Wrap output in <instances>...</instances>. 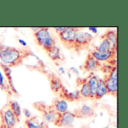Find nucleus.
Instances as JSON below:
<instances>
[{"label": "nucleus", "instance_id": "nucleus-14", "mask_svg": "<svg viewBox=\"0 0 128 128\" xmlns=\"http://www.w3.org/2000/svg\"><path fill=\"white\" fill-rule=\"evenodd\" d=\"M86 79H87V82H88V84L89 85V87H90L92 99H94L95 93H96L97 86H98V84H99V78L97 76L96 74H95L93 73H91L90 75Z\"/></svg>", "mask_w": 128, "mask_h": 128}, {"label": "nucleus", "instance_id": "nucleus-18", "mask_svg": "<svg viewBox=\"0 0 128 128\" xmlns=\"http://www.w3.org/2000/svg\"><path fill=\"white\" fill-rule=\"evenodd\" d=\"M50 88L54 92L59 93L61 92L63 85L58 77L55 76L54 74L50 76Z\"/></svg>", "mask_w": 128, "mask_h": 128}, {"label": "nucleus", "instance_id": "nucleus-23", "mask_svg": "<svg viewBox=\"0 0 128 128\" xmlns=\"http://www.w3.org/2000/svg\"><path fill=\"white\" fill-rule=\"evenodd\" d=\"M8 106H9L11 110L13 112V113L14 114V116L17 117V118L19 121L20 118L21 116V112H22L21 107H20V105L19 104V103L16 100H11L8 104Z\"/></svg>", "mask_w": 128, "mask_h": 128}, {"label": "nucleus", "instance_id": "nucleus-25", "mask_svg": "<svg viewBox=\"0 0 128 128\" xmlns=\"http://www.w3.org/2000/svg\"><path fill=\"white\" fill-rule=\"evenodd\" d=\"M23 113H24V115H25L26 119L30 118H32V117L31 112H30L28 109H24V110H23Z\"/></svg>", "mask_w": 128, "mask_h": 128}, {"label": "nucleus", "instance_id": "nucleus-1", "mask_svg": "<svg viewBox=\"0 0 128 128\" xmlns=\"http://www.w3.org/2000/svg\"><path fill=\"white\" fill-rule=\"evenodd\" d=\"M25 56L20 50L5 46L0 42V60L8 67L17 66L22 63Z\"/></svg>", "mask_w": 128, "mask_h": 128}, {"label": "nucleus", "instance_id": "nucleus-32", "mask_svg": "<svg viewBox=\"0 0 128 128\" xmlns=\"http://www.w3.org/2000/svg\"></svg>", "mask_w": 128, "mask_h": 128}, {"label": "nucleus", "instance_id": "nucleus-8", "mask_svg": "<svg viewBox=\"0 0 128 128\" xmlns=\"http://www.w3.org/2000/svg\"><path fill=\"white\" fill-rule=\"evenodd\" d=\"M116 52H109L107 53H100L97 52L96 50H92L90 54L98 62H105L108 60H111L115 58Z\"/></svg>", "mask_w": 128, "mask_h": 128}, {"label": "nucleus", "instance_id": "nucleus-4", "mask_svg": "<svg viewBox=\"0 0 128 128\" xmlns=\"http://www.w3.org/2000/svg\"><path fill=\"white\" fill-rule=\"evenodd\" d=\"M93 40V36L89 32H82L79 29L76 32V39L74 42L73 49L79 52L82 49L88 48Z\"/></svg>", "mask_w": 128, "mask_h": 128}, {"label": "nucleus", "instance_id": "nucleus-29", "mask_svg": "<svg viewBox=\"0 0 128 128\" xmlns=\"http://www.w3.org/2000/svg\"><path fill=\"white\" fill-rule=\"evenodd\" d=\"M59 71L61 73H62V74H64V73H65V70H64V67H62V66H61V67L59 68Z\"/></svg>", "mask_w": 128, "mask_h": 128}, {"label": "nucleus", "instance_id": "nucleus-3", "mask_svg": "<svg viewBox=\"0 0 128 128\" xmlns=\"http://www.w3.org/2000/svg\"><path fill=\"white\" fill-rule=\"evenodd\" d=\"M0 117L2 122V128H14L19 122L8 104L0 110Z\"/></svg>", "mask_w": 128, "mask_h": 128}, {"label": "nucleus", "instance_id": "nucleus-2", "mask_svg": "<svg viewBox=\"0 0 128 128\" xmlns=\"http://www.w3.org/2000/svg\"><path fill=\"white\" fill-rule=\"evenodd\" d=\"M34 36L37 44L47 52L50 51L51 48L56 46V40L48 28H40L37 32L34 33Z\"/></svg>", "mask_w": 128, "mask_h": 128}, {"label": "nucleus", "instance_id": "nucleus-31", "mask_svg": "<svg viewBox=\"0 0 128 128\" xmlns=\"http://www.w3.org/2000/svg\"><path fill=\"white\" fill-rule=\"evenodd\" d=\"M70 70H73V71L76 72V74H79V71H78L76 68H74V67H71V68H70Z\"/></svg>", "mask_w": 128, "mask_h": 128}, {"label": "nucleus", "instance_id": "nucleus-12", "mask_svg": "<svg viewBox=\"0 0 128 128\" xmlns=\"http://www.w3.org/2000/svg\"><path fill=\"white\" fill-rule=\"evenodd\" d=\"M61 98L65 100L66 101H73V100H78L81 98V96L79 94V90L75 92H69L67 89H65L64 86L62 87L61 92H59Z\"/></svg>", "mask_w": 128, "mask_h": 128}, {"label": "nucleus", "instance_id": "nucleus-22", "mask_svg": "<svg viewBox=\"0 0 128 128\" xmlns=\"http://www.w3.org/2000/svg\"><path fill=\"white\" fill-rule=\"evenodd\" d=\"M0 65L2 66V69L5 74V76L6 78H8V84H9V86L11 87V89L12 90L13 92H14L15 93H17V91L16 90V88L14 87V82H13V78H12V76H11V68L10 67H8V66L6 65H4L3 64H0Z\"/></svg>", "mask_w": 128, "mask_h": 128}, {"label": "nucleus", "instance_id": "nucleus-17", "mask_svg": "<svg viewBox=\"0 0 128 128\" xmlns=\"http://www.w3.org/2000/svg\"><path fill=\"white\" fill-rule=\"evenodd\" d=\"M80 85L81 88L80 90H79L81 98H91L92 99V95H91V90L89 85L87 82V79H82L80 80Z\"/></svg>", "mask_w": 128, "mask_h": 128}, {"label": "nucleus", "instance_id": "nucleus-21", "mask_svg": "<svg viewBox=\"0 0 128 128\" xmlns=\"http://www.w3.org/2000/svg\"><path fill=\"white\" fill-rule=\"evenodd\" d=\"M47 53L48 56L50 58V59L54 62H58V61L62 62L63 60V58H62V55L61 54L60 49L56 46H54L51 48V50Z\"/></svg>", "mask_w": 128, "mask_h": 128}, {"label": "nucleus", "instance_id": "nucleus-27", "mask_svg": "<svg viewBox=\"0 0 128 128\" xmlns=\"http://www.w3.org/2000/svg\"><path fill=\"white\" fill-rule=\"evenodd\" d=\"M18 41H19V42H20L23 46H24V47H26V46H27V42H26L24 40H23V39H19Z\"/></svg>", "mask_w": 128, "mask_h": 128}, {"label": "nucleus", "instance_id": "nucleus-9", "mask_svg": "<svg viewBox=\"0 0 128 128\" xmlns=\"http://www.w3.org/2000/svg\"><path fill=\"white\" fill-rule=\"evenodd\" d=\"M43 113V118L44 122L47 123H55L57 118H58V113L53 109V107H44L41 110Z\"/></svg>", "mask_w": 128, "mask_h": 128}, {"label": "nucleus", "instance_id": "nucleus-30", "mask_svg": "<svg viewBox=\"0 0 128 128\" xmlns=\"http://www.w3.org/2000/svg\"><path fill=\"white\" fill-rule=\"evenodd\" d=\"M40 28V27H38V28H37V27H36V28H34V27H32V28H31V30H32V31H33V32L35 33V32H37V31H38Z\"/></svg>", "mask_w": 128, "mask_h": 128}, {"label": "nucleus", "instance_id": "nucleus-24", "mask_svg": "<svg viewBox=\"0 0 128 128\" xmlns=\"http://www.w3.org/2000/svg\"><path fill=\"white\" fill-rule=\"evenodd\" d=\"M0 88L3 90H6V88H7V86L5 84V78L1 72V69H0Z\"/></svg>", "mask_w": 128, "mask_h": 128}, {"label": "nucleus", "instance_id": "nucleus-15", "mask_svg": "<svg viewBox=\"0 0 128 128\" xmlns=\"http://www.w3.org/2000/svg\"><path fill=\"white\" fill-rule=\"evenodd\" d=\"M26 125L27 128H45V122L36 116L26 119Z\"/></svg>", "mask_w": 128, "mask_h": 128}, {"label": "nucleus", "instance_id": "nucleus-7", "mask_svg": "<svg viewBox=\"0 0 128 128\" xmlns=\"http://www.w3.org/2000/svg\"><path fill=\"white\" fill-rule=\"evenodd\" d=\"M75 118L76 117L73 112L67 111L62 114H58V118L54 124L61 128H70L73 127Z\"/></svg>", "mask_w": 128, "mask_h": 128}, {"label": "nucleus", "instance_id": "nucleus-16", "mask_svg": "<svg viewBox=\"0 0 128 128\" xmlns=\"http://www.w3.org/2000/svg\"><path fill=\"white\" fill-rule=\"evenodd\" d=\"M95 50H96L97 52H100V53H107V52H112V44L107 39L102 37V40H101L100 43L95 47ZM112 52H114V51H112Z\"/></svg>", "mask_w": 128, "mask_h": 128}, {"label": "nucleus", "instance_id": "nucleus-5", "mask_svg": "<svg viewBox=\"0 0 128 128\" xmlns=\"http://www.w3.org/2000/svg\"><path fill=\"white\" fill-rule=\"evenodd\" d=\"M117 66H113L109 74L105 76L104 82L108 91V94L113 96H117L118 92V83H117Z\"/></svg>", "mask_w": 128, "mask_h": 128}, {"label": "nucleus", "instance_id": "nucleus-19", "mask_svg": "<svg viewBox=\"0 0 128 128\" xmlns=\"http://www.w3.org/2000/svg\"><path fill=\"white\" fill-rule=\"evenodd\" d=\"M102 37L107 39L112 44V51L116 52L117 50V32L113 30H109L103 35Z\"/></svg>", "mask_w": 128, "mask_h": 128}, {"label": "nucleus", "instance_id": "nucleus-10", "mask_svg": "<svg viewBox=\"0 0 128 128\" xmlns=\"http://www.w3.org/2000/svg\"><path fill=\"white\" fill-rule=\"evenodd\" d=\"M99 66H100V62L96 60L89 53L86 59L85 63L83 64L84 70L88 72L92 73L93 72H95L98 68Z\"/></svg>", "mask_w": 128, "mask_h": 128}, {"label": "nucleus", "instance_id": "nucleus-20", "mask_svg": "<svg viewBox=\"0 0 128 128\" xmlns=\"http://www.w3.org/2000/svg\"><path fill=\"white\" fill-rule=\"evenodd\" d=\"M106 95H108V91L106 87L104 80L103 78H99V84H98L95 96V98L96 100H99Z\"/></svg>", "mask_w": 128, "mask_h": 128}, {"label": "nucleus", "instance_id": "nucleus-11", "mask_svg": "<svg viewBox=\"0 0 128 128\" xmlns=\"http://www.w3.org/2000/svg\"><path fill=\"white\" fill-rule=\"evenodd\" d=\"M52 107L58 114H62L67 111L68 104L65 100L62 99V98L55 99L53 100Z\"/></svg>", "mask_w": 128, "mask_h": 128}, {"label": "nucleus", "instance_id": "nucleus-26", "mask_svg": "<svg viewBox=\"0 0 128 128\" xmlns=\"http://www.w3.org/2000/svg\"><path fill=\"white\" fill-rule=\"evenodd\" d=\"M66 28H67V27H56V28H54V30L57 34H59L61 32H64Z\"/></svg>", "mask_w": 128, "mask_h": 128}, {"label": "nucleus", "instance_id": "nucleus-28", "mask_svg": "<svg viewBox=\"0 0 128 128\" xmlns=\"http://www.w3.org/2000/svg\"><path fill=\"white\" fill-rule=\"evenodd\" d=\"M89 30L91 31L92 33H95V34H97V32H98V29L95 27H89Z\"/></svg>", "mask_w": 128, "mask_h": 128}, {"label": "nucleus", "instance_id": "nucleus-6", "mask_svg": "<svg viewBox=\"0 0 128 128\" xmlns=\"http://www.w3.org/2000/svg\"><path fill=\"white\" fill-rule=\"evenodd\" d=\"M79 28H67L64 32L58 34L59 39L62 42L63 45L67 48H73L75 39H76V32Z\"/></svg>", "mask_w": 128, "mask_h": 128}, {"label": "nucleus", "instance_id": "nucleus-13", "mask_svg": "<svg viewBox=\"0 0 128 128\" xmlns=\"http://www.w3.org/2000/svg\"><path fill=\"white\" fill-rule=\"evenodd\" d=\"M73 114L75 115V117L86 118V117L92 116L94 115V110L90 106H89L87 104H84V105H82V106L81 108L76 110V112H73Z\"/></svg>", "mask_w": 128, "mask_h": 128}]
</instances>
